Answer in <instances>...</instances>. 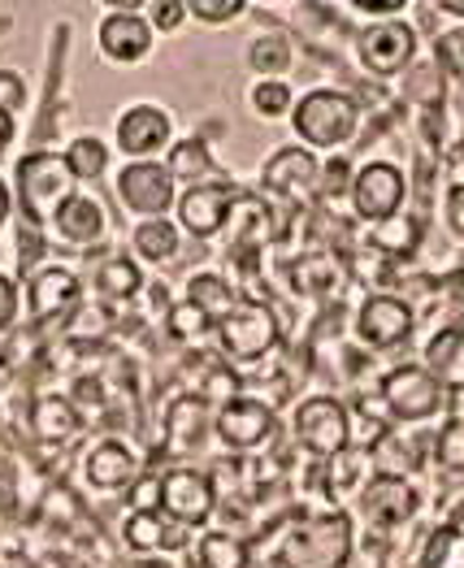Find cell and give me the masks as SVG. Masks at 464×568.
<instances>
[{
    "label": "cell",
    "instance_id": "obj_1",
    "mask_svg": "<svg viewBox=\"0 0 464 568\" xmlns=\"http://www.w3.org/2000/svg\"><path fill=\"white\" fill-rule=\"evenodd\" d=\"M356 560V525L343 508H304L282 525V568H347Z\"/></svg>",
    "mask_w": 464,
    "mask_h": 568
},
{
    "label": "cell",
    "instance_id": "obj_2",
    "mask_svg": "<svg viewBox=\"0 0 464 568\" xmlns=\"http://www.w3.org/2000/svg\"><path fill=\"white\" fill-rule=\"evenodd\" d=\"M74 174L65 165V152H52V148H36L18 161L13 170V191H18V209H22V222L48 231L52 217L61 213V204L74 195Z\"/></svg>",
    "mask_w": 464,
    "mask_h": 568
},
{
    "label": "cell",
    "instance_id": "obj_3",
    "mask_svg": "<svg viewBox=\"0 0 464 568\" xmlns=\"http://www.w3.org/2000/svg\"><path fill=\"white\" fill-rule=\"evenodd\" d=\"M291 131L313 152H339L361 131V104H356V95L339 92V88H313L295 100Z\"/></svg>",
    "mask_w": 464,
    "mask_h": 568
},
{
    "label": "cell",
    "instance_id": "obj_4",
    "mask_svg": "<svg viewBox=\"0 0 464 568\" xmlns=\"http://www.w3.org/2000/svg\"><path fill=\"white\" fill-rule=\"evenodd\" d=\"M213 338H218V356H222V361H234V365L265 361L282 338L279 313H274L265 300H256V295H239L231 313L218 317Z\"/></svg>",
    "mask_w": 464,
    "mask_h": 568
},
{
    "label": "cell",
    "instance_id": "obj_5",
    "mask_svg": "<svg viewBox=\"0 0 464 568\" xmlns=\"http://www.w3.org/2000/svg\"><path fill=\"white\" fill-rule=\"evenodd\" d=\"M377 399H382V413L391 417V426H421L443 413L447 390L430 378V369L421 361H408V365H395L382 374Z\"/></svg>",
    "mask_w": 464,
    "mask_h": 568
},
{
    "label": "cell",
    "instance_id": "obj_6",
    "mask_svg": "<svg viewBox=\"0 0 464 568\" xmlns=\"http://www.w3.org/2000/svg\"><path fill=\"white\" fill-rule=\"evenodd\" d=\"M291 429H295L300 452L313 456L317 465L334 460L339 452L352 447V413L334 395H304L295 417H291Z\"/></svg>",
    "mask_w": 464,
    "mask_h": 568
},
{
    "label": "cell",
    "instance_id": "obj_7",
    "mask_svg": "<svg viewBox=\"0 0 464 568\" xmlns=\"http://www.w3.org/2000/svg\"><path fill=\"white\" fill-rule=\"evenodd\" d=\"M408 174L395 165V161H365L356 165V179H352V217L365 222V226H382L391 217H400L408 209Z\"/></svg>",
    "mask_w": 464,
    "mask_h": 568
},
{
    "label": "cell",
    "instance_id": "obj_8",
    "mask_svg": "<svg viewBox=\"0 0 464 568\" xmlns=\"http://www.w3.org/2000/svg\"><path fill=\"white\" fill-rule=\"evenodd\" d=\"M417 331V308L395 291H370L352 317V334L370 352H391Z\"/></svg>",
    "mask_w": 464,
    "mask_h": 568
},
{
    "label": "cell",
    "instance_id": "obj_9",
    "mask_svg": "<svg viewBox=\"0 0 464 568\" xmlns=\"http://www.w3.org/2000/svg\"><path fill=\"white\" fill-rule=\"evenodd\" d=\"M113 195L127 213L148 222V217H165L179 204V183L170 179L165 161H127L113 174Z\"/></svg>",
    "mask_w": 464,
    "mask_h": 568
},
{
    "label": "cell",
    "instance_id": "obj_10",
    "mask_svg": "<svg viewBox=\"0 0 464 568\" xmlns=\"http://www.w3.org/2000/svg\"><path fill=\"white\" fill-rule=\"evenodd\" d=\"M213 438H218L231 456L265 452V447L279 438V413L265 408V404L252 399V395H239V399L222 404V408L213 413Z\"/></svg>",
    "mask_w": 464,
    "mask_h": 568
},
{
    "label": "cell",
    "instance_id": "obj_11",
    "mask_svg": "<svg viewBox=\"0 0 464 568\" xmlns=\"http://www.w3.org/2000/svg\"><path fill=\"white\" fill-rule=\"evenodd\" d=\"M261 187L270 191L274 200H286V204H309L317 200V187H322V156L304 143H282L270 152V161L261 165Z\"/></svg>",
    "mask_w": 464,
    "mask_h": 568
},
{
    "label": "cell",
    "instance_id": "obj_12",
    "mask_svg": "<svg viewBox=\"0 0 464 568\" xmlns=\"http://www.w3.org/2000/svg\"><path fill=\"white\" fill-rule=\"evenodd\" d=\"M113 143L127 161H157L161 152L174 148V118L170 109L152 104V100H135L118 113L113 122Z\"/></svg>",
    "mask_w": 464,
    "mask_h": 568
},
{
    "label": "cell",
    "instance_id": "obj_13",
    "mask_svg": "<svg viewBox=\"0 0 464 568\" xmlns=\"http://www.w3.org/2000/svg\"><path fill=\"white\" fill-rule=\"evenodd\" d=\"M79 304H83V283H79V274L65 270V265H40V270L27 278V291H22V308H27V326H31V331L57 326V322L70 317Z\"/></svg>",
    "mask_w": 464,
    "mask_h": 568
},
{
    "label": "cell",
    "instance_id": "obj_14",
    "mask_svg": "<svg viewBox=\"0 0 464 568\" xmlns=\"http://www.w3.org/2000/svg\"><path fill=\"white\" fill-rule=\"evenodd\" d=\"M356 61L361 70H370L373 79H400L417 65V31L413 22L395 18V22H373L356 40Z\"/></svg>",
    "mask_w": 464,
    "mask_h": 568
},
{
    "label": "cell",
    "instance_id": "obj_15",
    "mask_svg": "<svg viewBox=\"0 0 464 568\" xmlns=\"http://www.w3.org/2000/svg\"><path fill=\"white\" fill-rule=\"evenodd\" d=\"M95 48L109 65H143L157 48V31L135 4H118L95 22Z\"/></svg>",
    "mask_w": 464,
    "mask_h": 568
},
{
    "label": "cell",
    "instance_id": "obj_16",
    "mask_svg": "<svg viewBox=\"0 0 464 568\" xmlns=\"http://www.w3.org/2000/svg\"><path fill=\"white\" fill-rule=\"evenodd\" d=\"M218 486L204 469H191V465H179L170 474H161V513L183 529H200V525L213 521L218 513Z\"/></svg>",
    "mask_w": 464,
    "mask_h": 568
},
{
    "label": "cell",
    "instance_id": "obj_17",
    "mask_svg": "<svg viewBox=\"0 0 464 568\" xmlns=\"http://www.w3.org/2000/svg\"><path fill=\"white\" fill-rule=\"evenodd\" d=\"M234 187L231 179L226 183H200V187H186L179 191V204H174V213H179V231L191 239H218L226 231V222H231L234 213Z\"/></svg>",
    "mask_w": 464,
    "mask_h": 568
},
{
    "label": "cell",
    "instance_id": "obj_18",
    "mask_svg": "<svg viewBox=\"0 0 464 568\" xmlns=\"http://www.w3.org/2000/svg\"><path fill=\"white\" fill-rule=\"evenodd\" d=\"M421 495L408 477H377L365 481V490L356 495V513L373 529H400L417 517Z\"/></svg>",
    "mask_w": 464,
    "mask_h": 568
},
{
    "label": "cell",
    "instance_id": "obj_19",
    "mask_svg": "<svg viewBox=\"0 0 464 568\" xmlns=\"http://www.w3.org/2000/svg\"><path fill=\"white\" fill-rule=\"evenodd\" d=\"M286 286L291 295L300 300H334L343 286H347V261L339 252H322V247H309L291 261L286 270Z\"/></svg>",
    "mask_w": 464,
    "mask_h": 568
},
{
    "label": "cell",
    "instance_id": "obj_20",
    "mask_svg": "<svg viewBox=\"0 0 464 568\" xmlns=\"http://www.w3.org/2000/svg\"><path fill=\"white\" fill-rule=\"evenodd\" d=\"M48 231L57 235V243L88 252V247H95L100 239L109 235V213H104V204L95 200L92 191H74V195L61 204V213L52 217Z\"/></svg>",
    "mask_w": 464,
    "mask_h": 568
},
{
    "label": "cell",
    "instance_id": "obj_21",
    "mask_svg": "<svg viewBox=\"0 0 464 568\" xmlns=\"http://www.w3.org/2000/svg\"><path fill=\"white\" fill-rule=\"evenodd\" d=\"M140 460L127 443L118 438H100L92 452L83 456V477L92 490H104V495H118V490H131L135 477H140Z\"/></svg>",
    "mask_w": 464,
    "mask_h": 568
},
{
    "label": "cell",
    "instance_id": "obj_22",
    "mask_svg": "<svg viewBox=\"0 0 464 568\" xmlns=\"http://www.w3.org/2000/svg\"><path fill=\"white\" fill-rule=\"evenodd\" d=\"M183 525H174L165 513H127V521H122V547L131 551V556H140V560H157L161 551H179L186 547Z\"/></svg>",
    "mask_w": 464,
    "mask_h": 568
},
{
    "label": "cell",
    "instance_id": "obj_23",
    "mask_svg": "<svg viewBox=\"0 0 464 568\" xmlns=\"http://www.w3.org/2000/svg\"><path fill=\"white\" fill-rule=\"evenodd\" d=\"M421 365L447 395H464V326H443L425 338Z\"/></svg>",
    "mask_w": 464,
    "mask_h": 568
},
{
    "label": "cell",
    "instance_id": "obj_24",
    "mask_svg": "<svg viewBox=\"0 0 464 568\" xmlns=\"http://www.w3.org/2000/svg\"><path fill=\"white\" fill-rule=\"evenodd\" d=\"M165 170H170V179H174V183H183V187H200V183H226L222 165L213 161L209 143L200 140V135L174 140V148L165 152Z\"/></svg>",
    "mask_w": 464,
    "mask_h": 568
},
{
    "label": "cell",
    "instance_id": "obj_25",
    "mask_svg": "<svg viewBox=\"0 0 464 568\" xmlns=\"http://www.w3.org/2000/svg\"><path fill=\"white\" fill-rule=\"evenodd\" d=\"M222 235H226V243H231L234 252H261V247H270L279 239V231H274L270 209L248 195V200H234V213Z\"/></svg>",
    "mask_w": 464,
    "mask_h": 568
},
{
    "label": "cell",
    "instance_id": "obj_26",
    "mask_svg": "<svg viewBox=\"0 0 464 568\" xmlns=\"http://www.w3.org/2000/svg\"><path fill=\"white\" fill-rule=\"evenodd\" d=\"M165 434H170L174 452H200L204 434H213V408L195 395H179L165 408Z\"/></svg>",
    "mask_w": 464,
    "mask_h": 568
},
{
    "label": "cell",
    "instance_id": "obj_27",
    "mask_svg": "<svg viewBox=\"0 0 464 568\" xmlns=\"http://www.w3.org/2000/svg\"><path fill=\"white\" fill-rule=\"evenodd\" d=\"M83 426V417H79V404L74 399H65V395H40L36 404H31V434L40 438V443H52V447H61V443H70L74 434Z\"/></svg>",
    "mask_w": 464,
    "mask_h": 568
},
{
    "label": "cell",
    "instance_id": "obj_28",
    "mask_svg": "<svg viewBox=\"0 0 464 568\" xmlns=\"http://www.w3.org/2000/svg\"><path fill=\"white\" fill-rule=\"evenodd\" d=\"M92 286H95V295H100V304H109V308H113V304H127V300H135V295H140L143 274L131 256L113 252V256H104V261L95 265Z\"/></svg>",
    "mask_w": 464,
    "mask_h": 568
},
{
    "label": "cell",
    "instance_id": "obj_29",
    "mask_svg": "<svg viewBox=\"0 0 464 568\" xmlns=\"http://www.w3.org/2000/svg\"><path fill=\"white\" fill-rule=\"evenodd\" d=\"M131 252H135L140 261H152V265H170V261L183 252V231H179V222H170V217L135 222V231H131Z\"/></svg>",
    "mask_w": 464,
    "mask_h": 568
},
{
    "label": "cell",
    "instance_id": "obj_30",
    "mask_svg": "<svg viewBox=\"0 0 464 568\" xmlns=\"http://www.w3.org/2000/svg\"><path fill=\"white\" fill-rule=\"evenodd\" d=\"M322 474H325L330 499H356V495L365 490V481L373 477L370 452H365V447H347V452H339L334 460H325Z\"/></svg>",
    "mask_w": 464,
    "mask_h": 568
},
{
    "label": "cell",
    "instance_id": "obj_31",
    "mask_svg": "<svg viewBox=\"0 0 464 568\" xmlns=\"http://www.w3.org/2000/svg\"><path fill=\"white\" fill-rule=\"evenodd\" d=\"M421 222L413 213H400V217H391V222H382V226H370V235H365V247L377 252V256H386V261H408L413 252L421 247Z\"/></svg>",
    "mask_w": 464,
    "mask_h": 568
},
{
    "label": "cell",
    "instance_id": "obj_32",
    "mask_svg": "<svg viewBox=\"0 0 464 568\" xmlns=\"http://www.w3.org/2000/svg\"><path fill=\"white\" fill-rule=\"evenodd\" d=\"M195 568H252V547L234 529H204L195 538Z\"/></svg>",
    "mask_w": 464,
    "mask_h": 568
},
{
    "label": "cell",
    "instance_id": "obj_33",
    "mask_svg": "<svg viewBox=\"0 0 464 568\" xmlns=\"http://www.w3.org/2000/svg\"><path fill=\"white\" fill-rule=\"evenodd\" d=\"M370 465L377 477H408L413 469H421V452L417 443H413V434L386 429L370 447Z\"/></svg>",
    "mask_w": 464,
    "mask_h": 568
},
{
    "label": "cell",
    "instance_id": "obj_34",
    "mask_svg": "<svg viewBox=\"0 0 464 568\" xmlns=\"http://www.w3.org/2000/svg\"><path fill=\"white\" fill-rule=\"evenodd\" d=\"M291 65H295V44L282 31H265L248 44V70L256 79H282Z\"/></svg>",
    "mask_w": 464,
    "mask_h": 568
},
{
    "label": "cell",
    "instance_id": "obj_35",
    "mask_svg": "<svg viewBox=\"0 0 464 568\" xmlns=\"http://www.w3.org/2000/svg\"><path fill=\"white\" fill-rule=\"evenodd\" d=\"M65 165L74 183H100L109 174V143L100 135H74L65 143Z\"/></svg>",
    "mask_w": 464,
    "mask_h": 568
},
{
    "label": "cell",
    "instance_id": "obj_36",
    "mask_svg": "<svg viewBox=\"0 0 464 568\" xmlns=\"http://www.w3.org/2000/svg\"><path fill=\"white\" fill-rule=\"evenodd\" d=\"M295 88L286 83V79H252V88H248V109L256 113V118H265V122H282V118H291V109H295Z\"/></svg>",
    "mask_w": 464,
    "mask_h": 568
},
{
    "label": "cell",
    "instance_id": "obj_37",
    "mask_svg": "<svg viewBox=\"0 0 464 568\" xmlns=\"http://www.w3.org/2000/svg\"><path fill=\"white\" fill-rule=\"evenodd\" d=\"M161 322H165V334H170L174 343H183V347L204 343V338L213 334V326H218V322H213V317H209L200 304H191L186 295H183V300H174V308H170Z\"/></svg>",
    "mask_w": 464,
    "mask_h": 568
},
{
    "label": "cell",
    "instance_id": "obj_38",
    "mask_svg": "<svg viewBox=\"0 0 464 568\" xmlns=\"http://www.w3.org/2000/svg\"><path fill=\"white\" fill-rule=\"evenodd\" d=\"M186 300H191V304H200V308H204V313L218 322V317H226V313L234 308L239 291H234L222 274L204 270V274H191V278H186Z\"/></svg>",
    "mask_w": 464,
    "mask_h": 568
},
{
    "label": "cell",
    "instance_id": "obj_39",
    "mask_svg": "<svg viewBox=\"0 0 464 568\" xmlns=\"http://www.w3.org/2000/svg\"><path fill=\"white\" fill-rule=\"evenodd\" d=\"M421 568H464V525H438L425 538Z\"/></svg>",
    "mask_w": 464,
    "mask_h": 568
},
{
    "label": "cell",
    "instance_id": "obj_40",
    "mask_svg": "<svg viewBox=\"0 0 464 568\" xmlns=\"http://www.w3.org/2000/svg\"><path fill=\"white\" fill-rule=\"evenodd\" d=\"M408 100H417L425 113L443 109V100H447V74L434 61H417L408 70Z\"/></svg>",
    "mask_w": 464,
    "mask_h": 568
},
{
    "label": "cell",
    "instance_id": "obj_41",
    "mask_svg": "<svg viewBox=\"0 0 464 568\" xmlns=\"http://www.w3.org/2000/svg\"><path fill=\"white\" fill-rule=\"evenodd\" d=\"M434 460H438L447 474L464 477V417H452L447 426L438 429V438H434Z\"/></svg>",
    "mask_w": 464,
    "mask_h": 568
},
{
    "label": "cell",
    "instance_id": "obj_42",
    "mask_svg": "<svg viewBox=\"0 0 464 568\" xmlns=\"http://www.w3.org/2000/svg\"><path fill=\"white\" fill-rule=\"evenodd\" d=\"M352 179H356V165H352L347 156H330V161H322V187H317V200H322V204L347 200V195H352Z\"/></svg>",
    "mask_w": 464,
    "mask_h": 568
},
{
    "label": "cell",
    "instance_id": "obj_43",
    "mask_svg": "<svg viewBox=\"0 0 464 568\" xmlns=\"http://www.w3.org/2000/svg\"><path fill=\"white\" fill-rule=\"evenodd\" d=\"M243 9V0H186V18H195L200 27H231Z\"/></svg>",
    "mask_w": 464,
    "mask_h": 568
},
{
    "label": "cell",
    "instance_id": "obj_44",
    "mask_svg": "<svg viewBox=\"0 0 464 568\" xmlns=\"http://www.w3.org/2000/svg\"><path fill=\"white\" fill-rule=\"evenodd\" d=\"M434 65L447 79H464V27H452L434 40Z\"/></svg>",
    "mask_w": 464,
    "mask_h": 568
},
{
    "label": "cell",
    "instance_id": "obj_45",
    "mask_svg": "<svg viewBox=\"0 0 464 568\" xmlns=\"http://www.w3.org/2000/svg\"><path fill=\"white\" fill-rule=\"evenodd\" d=\"M143 13H148V22H152V31H157V36H174V31L186 22L183 0H152Z\"/></svg>",
    "mask_w": 464,
    "mask_h": 568
},
{
    "label": "cell",
    "instance_id": "obj_46",
    "mask_svg": "<svg viewBox=\"0 0 464 568\" xmlns=\"http://www.w3.org/2000/svg\"><path fill=\"white\" fill-rule=\"evenodd\" d=\"M127 504H131V513H161V477L157 474L135 477V486L127 490Z\"/></svg>",
    "mask_w": 464,
    "mask_h": 568
},
{
    "label": "cell",
    "instance_id": "obj_47",
    "mask_svg": "<svg viewBox=\"0 0 464 568\" xmlns=\"http://www.w3.org/2000/svg\"><path fill=\"white\" fill-rule=\"evenodd\" d=\"M27 79L18 74V70H0V109L4 113H18V109H27Z\"/></svg>",
    "mask_w": 464,
    "mask_h": 568
},
{
    "label": "cell",
    "instance_id": "obj_48",
    "mask_svg": "<svg viewBox=\"0 0 464 568\" xmlns=\"http://www.w3.org/2000/svg\"><path fill=\"white\" fill-rule=\"evenodd\" d=\"M443 226L464 243V183H452L443 191Z\"/></svg>",
    "mask_w": 464,
    "mask_h": 568
},
{
    "label": "cell",
    "instance_id": "obj_49",
    "mask_svg": "<svg viewBox=\"0 0 464 568\" xmlns=\"http://www.w3.org/2000/svg\"><path fill=\"white\" fill-rule=\"evenodd\" d=\"M18 308H22L18 283H13L9 274H0V338L13 331V322H18Z\"/></svg>",
    "mask_w": 464,
    "mask_h": 568
},
{
    "label": "cell",
    "instance_id": "obj_50",
    "mask_svg": "<svg viewBox=\"0 0 464 568\" xmlns=\"http://www.w3.org/2000/svg\"><path fill=\"white\" fill-rule=\"evenodd\" d=\"M352 9L361 13V18H370L373 22H395L400 13H404V0H352Z\"/></svg>",
    "mask_w": 464,
    "mask_h": 568
},
{
    "label": "cell",
    "instance_id": "obj_51",
    "mask_svg": "<svg viewBox=\"0 0 464 568\" xmlns=\"http://www.w3.org/2000/svg\"><path fill=\"white\" fill-rule=\"evenodd\" d=\"M148 304H152V308H157V313L165 317V313L174 308V300H170V286H165V283H152V286H148Z\"/></svg>",
    "mask_w": 464,
    "mask_h": 568
},
{
    "label": "cell",
    "instance_id": "obj_52",
    "mask_svg": "<svg viewBox=\"0 0 464 568\" xmlns=\"http://www.w3.org/2000/svg\"><path fill=\"white\" fill-rule=\"evenodd\" d=\"M13 135H18V122H13V113H4V109H0V152L13 143Z\"/></svg>",
    "mask_w": 464,
    "mask_h": 568
},
{
    "label": "cell",
    "instance_id": "obj_53",
    "mask_svg": "<svg viewBox=\"0 0 464 568\" xmlns=\"http://www.w3.org/2000/svg\"><path fill=\"white\" fill-rule=\"evenodd\" d=\"M9 213H13V191H9V183L0 179V226L9 222Z\"/></svg>",
    "mask_w": 464,
    "mask_h": 568
},
{
    "label": "cell",
    "instance_id": "obj_54",
    "mask_svg": "<svg viewBox=\"0 0 464 568\" xmlns=\"http://www.w3.org/2000/svg\"><path fill=\"white\" fill-rule=\"evenodd\" d=\"M13 374H18V369H13V356H4V347H0V390L13 382Z\"/></svg>",
    "mask_w": 464,
    "mask_h": 568
},
{
    "label": "cell",
    "instance_id": "obj_55",
    "mask_svg": "<svg viewBox=\"0 0 464 568\" xmlns=\"http://www.w3.org/2000/svg\"><path fill=\"white\" fill-rule=\"evenodd\" d=\"M434 9H438V13H452V18H464V0H438Z\"/></svg>",
    "mask_w": 464,
    "mask_h": 568
},
{
    "label": "cell",
    "instance_id": "obj_56",
    "mask_svg": "<svg viewBox=\"0 0 464 568\" xmlns=\"http://www.w3.org/2000/svg\"><path fill=\"white\" fill-rule=\"evenodd\" d=\"M131 568H174L170 560H135Z\"/></svg>",
    "mask_w": 464,
    "mask_h": 568
},
{
    "label": "cell",
    "instance_id": "obj_57",
    "mask_svg": "<svg viewBox=\"0 0 464 568\" xmlns=\"http://www.w3.org/2000/svg\"><path fill=\"white\" fill-rule=\"evenodd\" d=\"M461 183H464V179H461Z\"/></svg>",
    "mask_w": 464,
    "mask_h": 568
}]
</instances>
